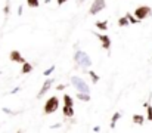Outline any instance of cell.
Listing matches in <instances>:
<instances>
[{"instance_id":"6da1fadb","label":"cell","mask_w":152,"mask_h":133,"mask_svg":"<svg viewBox=\"0 0 152 133\" xmlns=\"http://www.w3.org/2000/svg\"><path fill=\"white\" fill-rule=\"evenodd\" d=\"M74 59H75V62H77L80 67H83V68H87V67L92 65V59H90L89 55H87L86 52H83V50H77L75 55H74Z\"/></svg>"},{"instance_id":"7a4b0ae2","label":"cell","mask_w":152,"mask_h":133,"mask_svg":"<svg viewBox=\"0 0 152 133\" xmlns=\"http://www.w3.org/2000/svg\"><path fill=\"white\" fill-rule=\"evenodd\" d=\"M71 83H72V86L77 89V92H83V93H89V92H90L89 84H87L81 77H72V78H71Z\"/></svg>"},{"instance_id":"3957f363","label":"cell","mask_w":152,"mask_h":133,"mask_svg":"<svg viewBox=\"0 0 152 133\" xmlns=\"http://www.w3.org/2000/svg\"><path fill=\"white\" fill-rule=\"evenodd\" d=\"M59 108V99L56 96H50L44 104V114H52Z\"/></svg>"},{"instance_id":"277c9868","label":"cell","mask_w":152,"mask_h":133,"mask_svg":"<svg viewBox=\"0 0 152 133\" xmlns=\"http://www.w3.org/2000/svg\"><path fill=\"white\" fill-rule=\"evenodd\" d=\"M151 8L149 6H139L136 11H134V17L140 21V19H145V18H148L149 15H151Z\"/></svg>"},{"instance_id":"5b68a950","label":"cell","mask_w":152,"mask_h":133,"mask_svg":"<svg viewBox=\"0 0 152 133\" xmlns=\"http://www.w3.org/2000/svg\"><path fill=\"white\" fill-rule=\"evenodd\" d=\"M103 9H105V0H95V2L92 3V6H90L89 12H90V15H96Z\"/></svg>"},{"instance_id":"8992f818","label":"cell","mask_w":152,"mask_h":133,"mask_svg":"<svg viewBox=\"0 0 152 133\" xmlns=\"http://www.w3.org/2000/svg\"><path fill=\"white\" fill-rule=\"evenodd\" d=\"M95 36L100 40L102 47H103L105 50H109V49H111V39H109V36H106V34H99V33H95Z\"/></svg>"},{"instance_id":"52a82bcc","label":"cell","mask_w":152,"mask_h":133,"mask_svg":"<svg viewBox=\"0 0 152 133\" xmlns=\"http://www.w3.org/2000/svg\"><path fill=\"white\" fill-rule=\"evenodd\" d=\"M52 84H53V80H52V78H47V80L44 81V84L42 86L40 92L37 93V98H39V99H40V98H43V95H44V93H47V90L50 89V86H52Z\"/></svg>"},{"instance_id":"ba28073f","label":"cell","mask_w":152,"mask_h":133,"mask_svg":"<svg viewBox=\"0 0 152 133\" xmlns=\"http://www.w3.org/2000/svg\"><path fill=\"white\" fill-rule=\"evenodd\" d=\"M9 58H11V61H12V62H18V64L25 62V59L22 58V55H21L18 50H12V52H11V55H9Z\"/></svg>"},{"instance_id":"9c48e42d","label":"cell","mask_w":152,"mask_h":133,"mask_svg":"<svg viewBox=\"0 0 152 133\" xmlns=\"http://www.w3.org/2000/svg\"><path fill=\"white\" fill-rule=\"evenodd\" d=\"M31 71H33V65L28 64V62H22V70H21V73H22V74H28V73H31Z\"/></svg>"},{"instance_id":"30bf717a","label":"cell","mask_w":152,"mask_h":133,"mask_svg":"<svg viewBox=\"0 0 152 133\" xmlns=\"http://www.w3.org/2000/svg\"><path fill=\"white\" fill-rule=\"evenodd\" d=\"M62 111H64V115H65V117H72V115H74V108H72V106L65 105Z\"/></svg>"},{"instance_id":"8fae6325","label":"cell","mask_w":152,"mask_h":133,"mask_svg":"<svg viewBox=\"0 0 152 133\" xmlns=\"http://www.w3.org/2000/svg\"><path fill=\"white\" fill-rule=\"evenodd\" d=\"M143 121H145V117H143V115H140V114H134V115H133V123L142 126Z\"/></svg>"},{"instance_id":"7c38bea8","label":"cell","mask_w":152,"mask_h":133,"mask_svg":"<svg viewBox=\"0 0 152 133\" xmlns=\"http://www.w3.org/2000/svg\"><path fill=\"white\" fill-rule=\"evenodd\" d=\"M77 98H78L80 101H83V102L90 101V95H89V93H83V92H77Z\"/></svg>"},{"instance_id":"4fadbf2b","label":"cell","mask_w":152,"mask_h":133,"mask_svg":"<svg viewBox=\"0 0 152 133\" xmlns=\"http://www.w3.org/2000/svg\"><path fill=\"white\" fill-rule=\"evenodd\" d=\"M121 118V112H115L114 115H112V120H111V129H115V124H117V121Z\"/></svg>"},{"instance_id":"5bb4252c","label":"cell","mask_w":152,"mask_h":133,"mask_svg":"<svg viewBox=\"0 0 152 133\" xmlns=\"http://www.w3.org/2000/svg\"><path fill=\"white\" fill-rule=\"evenodd\" d=\"M96 27H98L99 30L105 31V30H108V21H98V22H96Z\"/></svg>"},{"instance_id":"9a60e30c","label":"cell","mask_w":152,"mask_h":133,"mask_svg":"<svg viewBox=\"0 0 152 133\" xmlns=\"http://www.w3.org/2000/svg\"><path fill=\"white\" fill-rule=\"evenodd\" d=\"M89 74H90V77H92V81H93L95 84H96V83H99L100 77H99V75H98V74H96L95 71H92V70H90V71H89Z\"/></svg>"},{"instance_id":"2e32d148","label":"cell","mask_w":152,"mask_h":133,"mask_svg":"<svg viewBox=\"0 0 152 133\" xmlns=\"http://www.w3.org/2000/svg\"><path fill=\"white\" fill-rule=\"evenodd\" d=\"M125 18L128 19V24H137V22H139V19H137L136 17H133L131 14H127V15H125Z\"/></svg>"},{"instance_id":"e0dca14e","label":"cell","mask_w":152,"mask_h":133,"mask_svg":"<svg viewBox=\"0 0 152 133\" xmlns=\"http://www.w3.org/2000/svg\"><path fill=\"white\" fill-rule=\"evenodd\" d=\"M64 104L65 105H68V106H72V98L70 96V95H64Z\"/></svg>"},{"instance_id":"ac0fdd59","label":"cell","mask_w":152,"mask_h":133,"mask_svg":"<svg viewBox=\"0 0 152 133\" xmlns=\"http://www.w3.org/2000/svg\"><path fill=\"white\" fill-rule=\"evenodd\" d=\"M118 25H120V27H127V25H128V19H127L125 17L120 18V19H118Z\"/></svg>"},{"instance_id":"d6986e66","label":"cell","mask_w":152,"mask_h":133,"mask_svg":"<svg viewBox=\"0 0 152 133\" xmlns=\"http://www.w3.org/2000/svg\"><path fill=\"white\" fill-rule=\"evenodd\" d=\"M30 8H39V0H27Z\"/></svg>"},{"instance_id":"ffe728a7","label":"cell","mask_w":152,"mask_h":133,"mask_svg":"<svg viewBox=\"0 0 152 133\" xmlns=\"http://www.w3.org/2000/svg\"><path fill=\"white\" fill-rule=\"evenodd\" d=\"M53 71H55V65H52V67H50V68H47V70H46V71H44V73H43V74H44V75H46V77H49V75H50V74H52V73H53Z\"/></svg>"},{"instance_id":"44dd1931","label":"cell","mask_w":152,"mask_h":133,"mask_svg":"<svg viewBox=\"0 0 152 133\" xmlns=\"http://www.w3.org/2000/svg\"><path fill=\"white\" fill-rule=\"evenodd\" d=\"M146 108H148V120H149V121H152V106L148 104V105H146Z\"/></svg>"},{"instance_id":"7402d4cb","label":"cell","mask_w":152,"mask_h":133,"mask_svg":"<svg viewBox=\"0 0 152 133\" xmlns=\"http://www.w3.org/2000/svg\"><path fill=\"white\" fill-rule=\"evenodd\" d=\"M2 111H3V112H6V114H12V115L18 114V111H12V109H9V108H3Z\"/></svg>"},{"instance_id":"603a6c76","label":"cell","mask_w":152,"mask_h":133,"mask_svg":"<svg viewBox=\"0 0 152 133\" xmlns=\"http://www.w3.org/2000/svg\"><path fill=\"white\" fill-rule=\"evenodd\" d=\"M3 12H5V15H9V12H11V6H9V0H8V3H6V6H5Z\"/></svg>"},{"instance_id":"cb8c5ba5","label":"cell","mask_w":152,"mask_h":133,"mask_svg":"<svg viewBox=\"0 0 152 133\" xmlns=\"http://www.w3.org/2000/svg\"><path fill=\"white\" fill-rule=\"evenodd\" d=\"M22 12H24V8H22V6L19 5V6H18V15L21 17V15H22Z\"/></svg>"},{"instance_id":"d4e9b609","label":"cell","mask_w":152,"mask_h":133,"mask_svg":"<svg viewBox=\"0 0 152 133\" xmlns=\"http://www.w3.org/2000/svg\"><path fill=\"white\" fill-rule=\"evenodd\" d=\"M19 90H21V87H15V89H14V90H12L11 93H12V95H15V93H18Z\"/></svg>"},{"instance_id":"484cf974","label":"cell","mask_w":152,"mask_h":133,"mask_svg":"<svg viewBox=\"0 0 152 133\" xmlns=\"http://www.w3.org/2000/svg\"><path fill=\"white\" fill-rule=\"evenodd\" d=\"M56 2H58V6H61V5H64L65 2H68V0H56Z\"/></svg>"},{"instance_id":"4316f807","label":"cell","mask_w":152,"mask_h":133,"mask_svg":"<svg viewBox=\"0 0 152 133\" xmlns=\"http://www.w3.org/2000/svg\"><path fill=\"white\" fill-rule=\"evenodd\" d=\"M65 89V84H59L58 87H56V90H64Z\"/></svg>"},{"instance_id":"83f0119b","label":"cell","mask_w":152,"mask_h":133,"mask_svg":"<svg viewBox=\"0 0 152 133\" xmlns=\"http://www.w3.org/2000/svg\"><path fill=\"white\" fill-rule=\"evenodd\" d=\"M100 130V127L99 126H96V127H93V132H99Z\"/></svg>"},{"instance_id":"f1b7e54d","label":"cell","mask_w":152,"mask_h":133,"mask_svg":"<svg viewBox=\"0 0 152 133\" xmlns=\"http://www.w3.org/2000/svg\"><path fill=\"white\" fill-rule=\"evenodd\" d=\"M0 74H2V71H0Z\"/></svg>"}]
</instances>
